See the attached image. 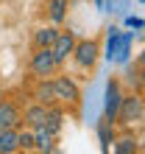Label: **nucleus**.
I'll return each mask as SVG.
<instances>
[{
	"instance_id": "nucleus-18",
	"label": "nucleus",
	"mask_w": 145,
	"mask_h": 154,
	"mask_svg": "<svg viewBox=\"0 0 145 154\" xmlns=\"http://www.w3.org/2000/svg\"><path fill=\"white\" fill-rule=\"evenodd\" d=\"M17 143H20V151H34V132L28 126L17 129Z\"/></svg>"
},
{
	"instance_id": "nucleus-17",
	"label": "nucleus",
	"mask_w": 145,
	"mask_h": 154,
	"mask_svg": "<svg viewBox=\"0 0 145 154\" xmlns=\"http://www.w3.org/2000/svg\"><path fill=\"white\" fill-rule=\"evenodd\" d=\"M131 56V34H120V42H117V48H114V56L112 62H120V65H126Z\"/></svg>"
},
{
	"instance_id": "nucleus-2",
	"label": "nucleus",
	"mask_w": 145,
	"mask_h": 154,
	"mask_svg": "<svg viewBox=\"0 0 145 154\" xmlns=\"http://www.w3.org/2000/svg\"><path fill=\"white\" fill-rule=\"evenodd\" d=\"M50 84H53V95H56V104H59V106L78 109V104H81V90H78V84H75L70 76H56V79H50Z\"/></svg>"
},
{
	"instance_id": "nucleus-14",
	"label": "nucleus",
	"mask_w": 145,
	"mask_h": 154,
	"mask_svg": "<svg viewBox=\"0 0 145 154\" xmlns=\"http://www.w3.org/2000/svg\"><path fill=\"white\" fill-rule=\"evenodd\" d=\"M59 34V25H42L34 31V48H50Z\"/></svg>"
},
{
	"instance_id": "nucleus-6",
	"label": "nucleus",
	"mask_w": 145,
	"mask_h": 154,
	"mask_svg": "<svg viewBox=\"0 0 145 154\" xmlns=\"http://www.w3.org/2000/svg\"><path fill=\"white\" fill-rule=\"evenodd\" d=\"M120 101H123V87H120V81H117V79H109V81H106V95H103V118L114 121Z\"/></svg>"
},
{
	"instance_id": "nucleus-9",
	"label": "nucleus",
	"mask_w": 145,
	"mask_h": 154,
	"mask_svg": "<svg viewBox=\"0 0 145 154\" xmlns=\"http://www.w3.org/2000/svg\"><path fill=\"white\" fill-rule=\"evenodd\" d=\"M109 149H114L117 154H137L140 151V137L134 132L114 134V140H112V146H109Z\"/></svg>"
},
{
	"instance_id": "nucleus-1",
	"label": "nucleus",
	"mask_w": 145,
	"mask_h": 154,
	"mask_svg": "<svg viewBox=\"0 0 145 154\" xmlns=\"http://www.w3.org/2000/svg\"><path fill=\"white\" fill-rule=\"evenodd\" d=\"M145 121V101H142V93H131V95H123L120 106H117V115H114V123L117 126H126V129H134Z\"/></svg>"
},
{
	"instance_id": "nucleus-15",
	"label": "nucleus",
	"mask_w": 145,
	"mask_h": 154,
	"mask_svg": "<svg viewBox=\"0 0 145 154\" xmlns=\"http://www.w3.org/2000/svg\"><path fill=\"white\" fill-rule=\"evenodd\" d=\"M67 3L70 0H48V17L53 25H61L67 20Z\"/></svg>"
},
{
	"instance_id": "nucleus-11",
	"label": "nucleus",
	"mask_w": 145,
	"mask_h": 154,
	"mask_svg": "<svg viewBox=\"0 0 145 154\" xmlns=\"http://www.w3.org/2000/svg\"><path fill=\"white\" fill-rule=\"evenodd\" d=\"M45 129L53 132V134H59L61 132V126H64V106H59V104H50L48 106V112H45Z\"/></svg>"
},
{
	"instance_id": "nucleus-13",
	"label": "nucleus",
	"mask_w": 145,
	"mask_h": 154,
	"mask_svg": "<svg viewBox=\"0 0 145 154\" xmlns=\"http://www.w3.org/2000/svg\"><path fill=\"white\" fill-rule=\"evenodd\" d=\"M34 101H39V104H45V106L56 104V95H53V84H50V79H36Z\"/></svg>"
},
{
	"instance_id": "nucleus-4",
	"label": "nucleus",
	"mask_w": 145,
	"mask_h": 154,
	"mask_svg": "<svg viewBox=\"0 0 145 154\" xmlns=\"http://www.w3.org/2000/svg\"><path fill=\"white\" fill-rule=\"evenodd\" d=\"M28 70H31L34 79H50V76H56L59 65H56V59H53L50 48H34L31 59H28Z\"/></svg>"
},
{
	"instance_id": "nucleus-19",
	"label": "nucleus",
	"mask_w": 145,
	"mask_h": 154,
	"mask_svg": "<svg viewBox=\"0 0 145 154\" xmlns=\"http://www.w3.org/2000/svg\"><path fill=\"white\" fill-rule=\"evenodd\" d=\"M117 42H120V31H117V28H109V37H106V56H109V59L114 56Z\"/></svg>"
},
{
	"instance_id": "nucleus-20",
	"label": "nucleus",
	"mask_w": 145,
	"mask_h": 154,
	"mask_svg": "<svg viewBox=\"0 0 145 154\" xmlns=\"http://www.w3.org/2000/svg\"><path fill=\"white\" fill-rule=\"evenodd\" d=\"M129 25H131V28H142V20H140V17H129Z\"/></svg>"
},
{
	"instance_id": "nucleus-21",
	"label": "nucleus",
	"mask_w": 145,
	"mask_h": 154,
	"mask_svg": "<svg viewBox=\"0 0 145 154\" xmlns=\"http://www.w3.org/2000/svg\"><path fill=\"white\" fill-rule=\"evenodd\" d=\"M0 98H6V93H3V87H0Z\"/></svg>"
},
{
	"instance_id": "nucleus-10",
	"label": "nucleus",
	"mask_w": 145,
	"mask_h": 154,
	"mask_svg": "<svg viewBox=\"0 0 145 154\" xmlns=\"http://www.w3.org/2000/svg\"><path fill=\"white\" fill-rule=\"evenodd\" d=\"M45 112H48V106H45V104H39V101L28 104V106L22 109V126H28V129L42 126V123H45Z\"/></svg>"
},
{
	"instance_id": "nucleus-5",
	"label": "nucleus",
	"mask_w": 145,
	"mask_h": 154,
	"mask_svg": "<svg viewBox=\"0 0 145 154\" xmlns=\"http://www.w3.org/2000/svg\"><path fill=\"white\" fill-rule=\"evenodd\" d=\"M75 34H72L70 28H59V34H56V39H53V45H50V53H53V59H56V65L61 67V65H67V59H70V53H72V48H75Z\"/></svg>"
},
{
	"instance_id": "nucleus-7",
	"label": "nucleus",
	"mask_w": 145,
	"mask_h": 154,
	"mask_svg": "<svg viewBox=\"0 0 145 154\" xmlns=\"http://www.w3.org/2000/svg\"><path fill=\"white\" fill-rule=\"evenodd\" d=\"M20 126H22L20 106L8 98H0V129H20Z\"/></svg>"
},
{
	"instance_id": "nucleus-16",
	"label": "nucleus",
	"mask_w": 145,
	"mask_h": 154,
	"mask_svg": "<svg viewBox=\"0 0 145 154\" xmlns=\"http://www.w3.org/2000/svg\"><path fill=\"white\" fill-rule=\"evenodd\" d=\"M14 151H20L17 129H0V154H14Z\"/></svg>"
},
{
	"instance_id": "nucleus-3",
	"label": "nucleus",
	"mask_w": 145,
	"mask_h": 154,
	"mask_svg": "<svg viewBox=\"0 0 145 154\" xmlns=\"http://www.w3.org/2000/svg\"><path fill=\"white\" fill-rule=\"evenodd\" d=\"M98 56H101L98 39H75V48L70 53V59L75 62V67H81V70H92L98 65Z\"/></svg>"
},
{
	"instance_id": "nucleus-12",
	"label": "nucleus",
	"mask_w": 145,
	"mask_h": 154,
	"mask_svg": "<svg viewBox=\"0 0 145 154\" xmlns=\"http://www.w3.org/2000/svg\"><path fill=\"white\" fill-rule=\"evenodd\" d=\"M114 134H117V123H114V121H109V118L98 121V143H101L103 151H109V146H112V140H114Z\"/></svg>"
},
{
	"instance_id": "nucleus-8",
	"label": "nucleus",
	"mask_w": 145,
	"mask_h": 154,
	"mask_svg": "<svg viewBox=\"0 0 145 154\" xmlns=\"http://www.w3.org/2000/svg\"><path fill=\"white\" fill-rule=\"evenodd\" d=\"M34 132V151H45V154H50V151H56V140H59V134H53L48 132L45 126H36Z\"/></svg>"
}]
</instances>
